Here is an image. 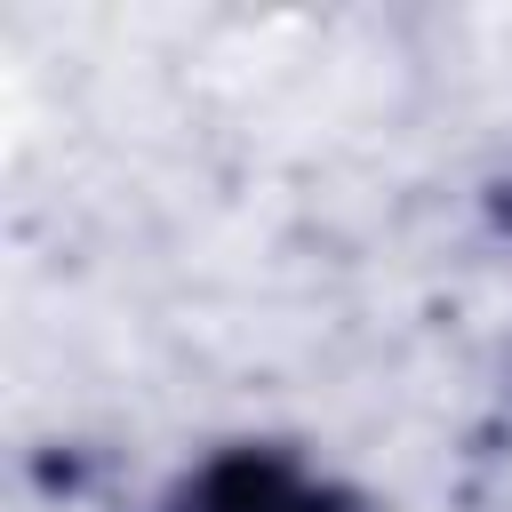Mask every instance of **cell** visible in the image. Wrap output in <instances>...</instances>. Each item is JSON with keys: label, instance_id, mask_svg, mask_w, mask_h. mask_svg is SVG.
Listing matches in <instances>:
<instances>
[{"label": "cell", "instance_id": "6da1fadb", "mask_svg": "<svg viewBox=\"0 0 512 512\" xmlns=\"http://www.w3.org/2000/svg\"><path fill=\"white\" fill-rule=\"evenodd\" d=\"M192 512H312L280 472H256V464H240V472H216L208 488H200V504Z\"/></svg>", "mask_w": 512, "mask_h": 512}]
</instances>
